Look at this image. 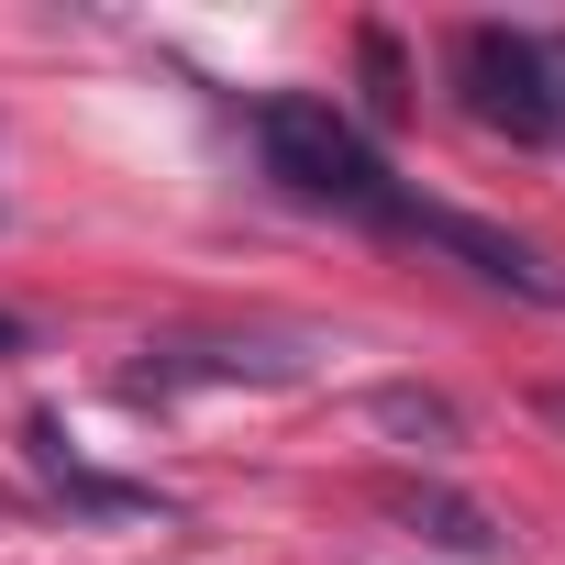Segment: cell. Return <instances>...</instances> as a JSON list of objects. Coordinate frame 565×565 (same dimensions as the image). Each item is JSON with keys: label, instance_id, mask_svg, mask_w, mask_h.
I'll return each mask as SVG.
<instances>
[{"label": "cell", "instance_id": "2", "mask_svg": "<svg viewBox=\"0 0 565 565\" xmlns=\"http://www.w3.org/2000/svg\"><path fill=\"white\" fill-rule=\"evenodd\" d=\"M388 233H422V244H444V255H466L477 277H499V289H521V300H565V277L521 244V233H499V222H477V211H444V200H399V222Z\"/></svg>", "mask_w": 565, "mask_h": 565}, {"label": "cell", "instance_id": "8", "mask_svg": "<svg viewBox=\"0 0 565 565\" xmlns=\"http://www.w3.org/2000/svg\"><path fill=\"white\" fill-rule=\"evenodd\" d=\"M543 422H565V388H543Z\"/></svg>", "mask_w": 565, "mask_h": 565}, {"label": "cell", "instance_id": "5", "mask_svg": "<svg viewBox=\"0 0 565 565\" xmlns=\"http://www.w3.org/2000/svg\"><path fill=\"white\" fill-rule=\"evenodd\" d=\"M388 510H399V521H422V532H433L444 554H499V532H488V510H466V499H444V488H399Z\"/></svg>", "mask_w": 565, "mask_h": 565}, {"label": "cell", "instance_id": "7", "mask_svg": "<svg viewBox=\"0 0 565 565\" xmlns=\"http://www.w3.org/2000/svg\"><path fill=\"white\" fill-rule=\"evenodd\" d=\"M0 355H23V322H12V311H0Z\"/></svg>", "mask_w": 565, "mask_h": 565}, {"label": "cell", "instance_id": "4", "mask_svg": "<svg viewBox=\"0 0 565 565\" xmlns=\"http://www.w3.org/2000/svg\"><path fill=\"white\" fill-rule=\"evenodd\" d=\"M366 422H377V433H399V444H422V455H444V444H466V422H455V399H433V388H377V399H366Z\"/></svg>", "mask_w": 565, "mask_h": 565}, {"label": "cell", "instance_id": "1", "mask_svg": "<svg viewBox=\"0 0 565 565\" xmlns=\"http://www.w3.org/2000/svg\"><path fill=\"white\" fill-rule=\"evenodd\" d=\"M255 145H266V167H277V178H289L300 200H322V211L399 222V200H411V189L377 167V145H366L333 100H300V89H289V100H266V111H255Z\"/></svg>", "mask_w": 565, "mask_h": 565}, {"label": "cell", "instance_id": "3", "mask_svg": "<svg viewBox=\"0 0 565 565\" xmlns=\"http://www.w3.org/2000/svg\"><path fill=\"white\" fill-rule=\"evenodd\" d=\"M311 355H289V344H178V355H156L134 388L156 399V388H189V377H266V388H289Z\"/></svg>", "mask_w": 565, "mask_h": 565}, {"label": "cell", "instance_id": "6", "mask_svg": "<svg viewBox=\"0 0 565 565\" xmlns=\"http://www.w3.org/2000/svg\"><path fill=\"white\" fill-rule=\"evenodd\" d=\"M34 466H45V477H56V488H67L78 510H145L134 488H111V477H89V466L67 455V433H56V422H34Z\"/></svg>", "mask_w": 565, "mask_h": 565}]
</instances>
